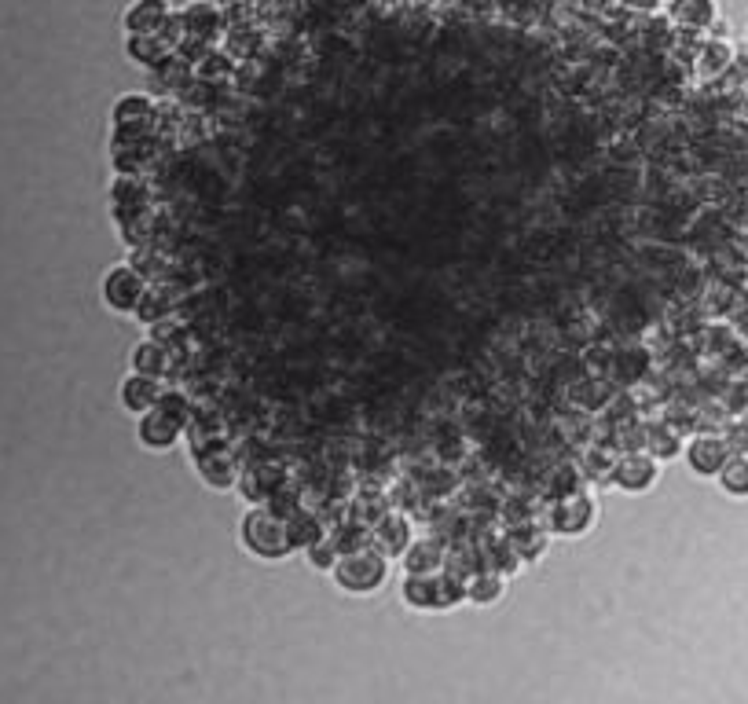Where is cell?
Masks as SVG:
<instances>
[{
    "instance_id": "10",
    "label": "cell",
    "mask_w": 748,
    "mask_h": 704,
    "mask_svg": "<svg viewBox=\"0 0 748 704\" xmlns=\"http://www.w3.org/2000/svg\"><path fill=\"white\" fill-rule=\"evenodd\" d=\"M162 378H147V374H136L129 371L125 374V382L118 385V404L129 411V415H147V411H154L158 407V400H162Z\"/></svg>"
},
{
    "instance_id": "16",
    "label": "cell",
    "mask_w": 748,
    "mask_h": 704,
    "mask_svg": "<svg viewBox=\"0 0 748 704\" xmlns=\"http://www.w3.org/2000/svg\"><path fill=\"white\" fill-rule=\"evenodd\" d=\"M169 356H173V352L165 349L162 341L143 338V341H136L129 352V371L147 374V378H165V374H169Z\"/></svg>"
},
{
    "instance_id": "12",
    "label": "cell",
    "mask_w": 748,
    "mask_h": 704,
    "mask_svg": "<svg viewBox=\"0 0 748 704\" xmlns=\"http://www.w3.org/2000/svg\"><path fill=\"white\" fill-rule=\"evenodd\" d=\"M110 206H114V220L136 217V213H147L151 206V195H147V184H143L136 173H121L114 184H110Z\"/></svg>"
},
{
    "instance_id": "28",
    "label": "cell",
    "mask_w": 748,
    "mask_h": 704,
    "mask_svg": "<svg viewBox=\"0 0 748 704\" xmlns=\"http://www.w3.org/2000/svg\"><path fill=\"white\" fill-rule=\"evenodd\" d=\"M301 554H305V561L316 572H334V565H338V558H341V550H338V543H334V536H330V532L323 539H316L312 547L301 550Z\"/></svg>"
},
{
    "instance_id": "35",
    "label": "cell",
    "mask_w": 748,
    "mask_h": 704,
    "mask_svg": "<svg viewBox=\"0 0 748 704\" xmlns=\"http://www.w3.org/2000/svg\"><path fill=\"white\" fill-rule=\"evenodd\" d=\"M246 4H261V0H246Z\"/></svg>"
},
{
    "instance_id": "31",
    "label": "cell",
    "mask_w": 748,
    "mask_h": 704,
    "mask_svg": "<svg viewBox=\"0 0 748 704\" xmlns=\"http://www.w3.org/2000/svg\"><path fill=\"white\" fill-rule=\"evenodd\" d=\"M723 440L726 448H730V455H748V418H726L723 426Z\"/></svg>"
},
{
    "instance_id": "1",
    "label": "cell",
    "mask_w": 748,
    "mask_h": 704,
    "mask_svg": "<svg viewBox=\"0 0 748 704\" xmlns=\"http://www.w3.org/2000/svg\"><path fill=\"white\" fill-rule=\"evenodd\" d=\"M239 547L250 554V558L261 561H283L294 554V543H290V532H286V521L275 517L264 503L250 506L239 521Z\"/></svg>"
},
{
    "instance_id": "21",
    "label": "cell",
    "mask_w": 748,
    "mask_h": 704,
    "mask_svg": "<svg viewBox=\"0 0 748 704\" xmlns=\"http://www.w3.org/2000/svg\"><path fill=\"white\" fill-rule=\"evenodd\" d=\"M286 532H290V543H294V550H305L312 547L316 539H323L330 532V528H323V521H319L316 510H308V506H301L290 521H286Z\"/></svg>"
},
{
    "instance_id": "5",
    "label": "cell",
    "mask_w": 748,
    "mask_h": 704,
    "mask_svg": "<svg viewBox=\"0 0 748 704\" xmlns=\"http://www.w3.org/2000/svg\"><path fill=\"white\" fill-rule=\"evenodd\" d=\"M147 279H143L136 268H132L129 261L125 264H114L107 275H103V286H99V294H103V305L110 308V312H118V316H132L136 308H140L143 294H147Z\"/></svg>"
},
{
    "instance_id": "25",
    "label": "cell",
    "mask_w": 748,
    "mask_h": 704,
    "mask_svg": "<svg viewBox=\"0 0 748 704\" xmlns=\"http://www.w3.org/2000/svg\"><path fill=\"white\" fill-rule=\"evenodd\" d=\"M129 264L136 268V272L147 279V283H165V275H169V264H165V257L154 246H140V250H132Z\"/></svg>"
},
{
    "instance_id": "8",
    "label": "cell",
    "mask_w": 748,
    "mask_h": 704,
    "mask_svg": "<svg viewBox=\"0 0 748 704\" xmlns=\"http://www.w3.org/2000/svg\"><path fill=\"white\" fill-rule=\"evenodd\" d=\"M187 426L184 422H176V418H169L165 411H147V415H140V422H136V440H140V448L147 451H173L180 440H184Z\"/></svg>"
},
{
    "instance_id": "26",
    "label": "cell",
    "mask_w": 748,
    "mask_h": 704,
    "mask_svg": "<svg viewBox=\"0 0 748 704\" xmlns=\"http://www.w3.org/2000/svg\"><path fill=\"white\" fill-rule=\"evenodd\" d=\"M330 536H334V543H338L341 554H352V550H363L374 543V528L363 525V521H349V525L341 528H330Z\"/></svg>"
},
{
    "instance_id": "30",
    "label": "cell",
    "mask_w": 748,
    "mask_h": 704,
    "mask_svg": "<svg viewBox=\"0 0 748 704\" xmlns=\"http://www.w3.org/2000/svg\"><path fill=\"white\" fill-rule=\"evenodd\" d=\"M264 506H268V510H272L275 517H283V521H290V517H294L297 510L305 506V499H301L297 492H286V484H283V488H275V492L268 495V503H264Z\"/></svg>"
},
{
    "instance_id": "27",
    "label": "cell",
    "mask_w": 748,
    "mask_h": 704,
    "mask_svg": "<svg viewBox=\"0 0 748 704\" xmlns=\"http://www.w3.org/2000/svg\"><path fill=\"white\" fill-rule=\"evenodd\" d=\"M158 411H165L169 418H176V422H184V426H191V418H195V407H191V396L184 393V389H176V385H165L162 389V400H158Z\"/></svg>"
},
{
    "instance_id": "20",
    "label": "cell",
    "mask_w": 748,
    "mask_h": 704,
    "mask_svg": "<svg viewBox=\"0 0 748 704\" xmlns=\"http://www.w3.org/2000/svg\"><path fill=\"white\" fill-rule=\"evenodd\" d=\"M125 55L136 66H143V70H158L169 59V52L158 44L154 33H125Z\"/></svg>"
},
{
    "instance_id": "14",
    "label": "cell",
    "mask_w": 748,
    "mask_h": 704,
    "mask_svg": "<svg viewBox=\"0 0 748 704\" xmlns=\"http://www.w3.org/2000/svg\"><path fill=\"white\" fill-rule=\"evenodd\" d=\"M404 561V572L407 576H429V572H440L444 561H448V547L440 539L426 536V539H411V547L400 554Z\"/></svg>"
},
{
    "instance_id": "34",
    "label": "cell",
    "mask_w": 748,
    "mask_h": 704,
    "mask_svg": "<svg viewBox=\"0 0 748 704\" xmlns=\"http://www.w3.org/2000/svg\"><path fill=\"white\" fill-rule=\"evenodd\" d=\"M217 8H231V4H239V0H213Z\"/></svg>"
},
{
    "instance_id": "32",
    "label": "cell",
    "mask_w": 748,
    "mask_h": 704,
    "mask_svg": "<svg viewBox=\"0 0 748 704\" xmlns=\"http://www.w3.org/2000/svg\"><path fill=\"white\" fill-rule=\"evenodd\" d=\"M624 11H631V15H657L660 8H664V0H616Z\"/></svg>"
},
{
    "instance_id": "7",
    "label": "cell",
    "mask_w": 748,
    "mask_h": 704,
    "mask_svg": "<svg viewBox=\"0 0 748 704\" xmlns=\"http://www.w3.org/2000/svg\"><path fill=\"white\" fill-rule=\"evenodd\" d=\"M176 11H180V19H184L187 41L217 48V37L224 33V8H217L213 0H187L184 8H176Z\"/></svg>"
},
{
    "instance_id": "36",
    "label": "cell",
    "mask_w": 748,
    "mask_h": 704,
    "mask_svg": "<svg viewBox=\"0 0 748 704\" xmlns=\"http://www.w3.org/2000/svg\"><path fill=\"white\" fill-rule=\"evenodd\" d=\"M539 4H547V0H539ZM550 4H554V0H550Z\"/></svg>"
},
{
    "instance_id": "23",
    "label": "cell",
    "mask_w": 748,
    "mask_h": 704,
    "mask_svg": "<svg viewBox=\"0 0 748 704\" xmlns=\"http://www.w3.org/2000/svg\"><path fill=\"white\" fill-rule=\"evenodd\" d=\"M547 539H550V532L543 525H521L506 532V543L514 547V554L521 561H536L539 554H543V547H547Z\"/></svg>"
},
{
    "instance_id": "9",
    "label": "cell",
    "mask_w": 748,
    "mask_h": 704,
    "mask_svg": "<svg viewBox=\"0 0 748 704\" xmlns=\"http://www.w3.org/2000/svg\"><path fill=\"white\" fill-rule=\"evenodd\" d=\"M726 459H730V448H726L723 433H697L686 444V462L697 477H719Z\"/></svg>"
},
{
    "instance_id": "6",
    "label": "cell",
    "mask_w": 748,
    "mask_h": 704,
    "mask_svg": "<svg viewBox=\"0 0 748 704\" xmlns=\"http://www.w3.org/2000/svg\"><path fill=\"white\" fill-rule=\"evenodd\" d=\"M660 481V462L649 451H627L613 462V488L627 495H642Z\"/></svg>"
},
{
    "instance_id": "22",
    "label": "cell",
    "mask_w": 748,
    "mask_h": 704,
    "mask_svg": "<svg viewBox=\"0 0 748 704\" xmlns=\"http://www.w3.org/2000/svg\"><path fill=\"white\" fill-rule=\"evenodd\" d=\"M642 448H646L657 462H664V459H675V455H682V440L671 426H664V422H653V426L642 429Z\"/></svg>"
},
{
    "instance_id": "24",
    "label": "cell",
    "mask_w": 748,
    "mask_h": 704,
    "mask_svg": "<svg viewBox=\"0 0 748 704\" xmlns=\"http://www.w3.org/2000/svg\"><path fill=\"white\" fill-rule=\"evenodd\" d=\"M715 481L730 499H748V455H730Z\"/></svg>"
},
{
    "instance_id": "29",
    "label": "cell",
    "mask_w": 748,
    "mask_h": 704,
    "mask_svg": "<svg viewBox=\"0 0 748 704\" xmlns=\"http://www.w3.org/2000/svg\"><path fill=\"white\" fill-rule=\"evenodd\" d=\"M154 37H158V44H162L169 55L180 52V48H184V41H187V30H184V19H180V11L173 8V15L162 22V30L154 33Z\"/></svg>"
},
{
    "instance_id": "15",
    "label": "cell",
    "mask_w": 748,
    "mask_h": 704,
    "mask_svg": "<svg viewBox=\"0 0 748 704\" xmlns=\"http://www.w3.org/2000/svg\"><path fill=\"white\" fill-rule=\"evenodd\" d=\"M668 19L679 30H708L719 19V4L715 0H668Z\"/></svg>"
},
{
    "instance_id": "2",
    "label": "cell",
    "mask_w": 748,
    "mask_h": 704,
    "mask_svg": "<svg viewBox=\"0 0 748 704\" xmlns=\"http://www.w3.org/2000/svg\"><path fill=\"white\" fill-rule=\"evenodd\" d=\"M330 576L345 594H374L389 580V554H382L374 543L363 550H352V554H341Z\"/></svg>"
},
{
    "instance_id": "13",
    "label": "cell",
    "mask_w": 748,
    "mask_h": 704,
    "mask_svg": "<svg viewBox=\"0 0 748 704\" xmlns=\"http://www.w3.org/2000/svg\"><path fill=\"white\" fill-rule=\"evenodd\" d=\"M169 15H173L169 0H129L121 11V26L125 33H158Z\"/></svg>"
},
{
    "instance_id": "19",
    "label": "cell",
    "mask_w": 748,
    "mask_h": 704,
    "mask_svg": "<svg viewBox=\"0 0 748 704\" xmlns=\"http://www.w3.org/2000/svg\"><path fill=\"white\" fill-rule=\"evenodd\" d=\"M503 591H506V576H499L495 569H477L466 576V602H473V605L499 602Z\"/></svg>"
},
{
    "instance_id": "11",
    "label": "cell",
    "mask_w": 748,
    "mask_h": 704,
    "mask_svg": "<svg viewBox=\"0 0 748 704\" xmlns=\"http://www.w3.org/2000/svg\"><path fill=\"white\" fill-rule=\"evenodd\" d=\"M411 539H415L411 517H404L400 510H385V514L374 521V547L382 550V554H389V558H400V554L411 547Z\"/></svg>"
},
{
    "instance_id": "3",
    "label": "cell",
    "mask_w": 748,
    "mask_h": 704,
    "mask_svg": "<svg viewBox=\"0 0 748 704\" xmlns=\"http://www.w3.org/2000/svg\"><path fill=\"white\" fill-rule=\"evenodd\" d=\"M594 521H598V499H594L591 492L576 488V492H569V495H558V499L547 506V521H543V528H547L550 536L580 539L591 532Z\"/></svg>"
},
{
    "instance_id": "17",
    "label": "cell",
    "mask_w": 748,
    "mask_h": 704,
    "mask_svg": "<svg viewBox=\"0 0 748 704\" xmlns=\"http://www.w3.org/2000/svg\"><path fill=\"white\" fill-rule=\"evenodd\" d=\"M283 477L279 473H268L264 466H250V470H242L239 473V488L242 495H246V503L257 506V503H268V495L275 492V488H283Z\"/></svg>"
},
{
    "instance_id": "18",
    "label": "cell",
    "mask_w": 748,
    "mask_h": 704,
    "mask_svg": "<svg viewBox=\"0 0 748 704\" xmlns=\"http://www.w3.org/2000/svg\"><path fill=\"white\" fill-rule=\"evenodd\" d=\"M730 63H734V48L726 41H715V37H708V41L697 44V74L704 77V81H712V77L726 74L730 70Z\"/></svg>"
},
{
    "instance_id": "33",
    "label": "cell",
    "mask_w": 748,
    "mask_h": 704,
    "mask_svg": "<svg viewBox=\"0 0 748 704\" xmlns=\"http://www.w3.org/2000/svg\"><path fill=\"white\" fill-rule=\"evenodd\" d=\"M572 8L583 15H609L616 8V0H572Z\"/></svg>"
},
{
    "instance_id": "4",
    "label": "cell",
    "mask_w": 748,
    "mask_h": 704,
    "mask_svg": "<svg viewBox=\"0 0 748 704\" xmlns=\"http://www.w3.org/2000/svg\"><path fill=\"white\" fill-rule=\"evenodd\" d=\"M154 114H158V99L147 92H125L110 110L114 121V140H151L154 136Z\"/></svg>"
}]
</instances>
